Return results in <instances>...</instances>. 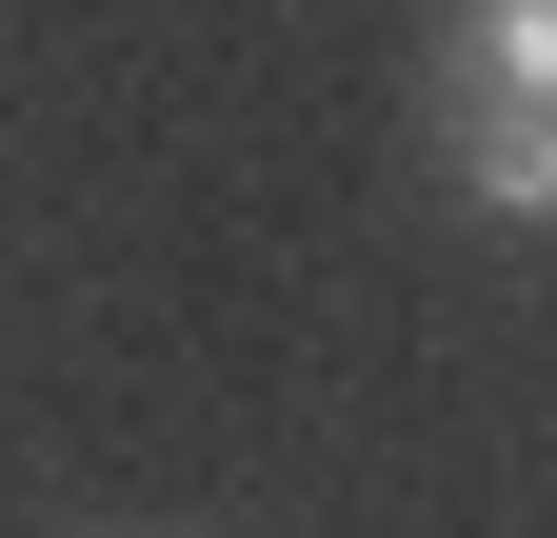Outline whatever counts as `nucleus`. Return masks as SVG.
Here are the masks:
<instances>
[{
	"instance_id": "f03ea898",
	"label": "nucleus",
	"mask_w": 557,
	"mask_h": 538,
	"mask_svg": "<svg viewBox=\"0 0 557 538\" xmlns=\"http://www.w3.org/2000/svg\"><path fill=\"white\" fill-rule=\"evenodd\" d=\"M458 140V199L478 220H557V100H498V120H438Z\"/></svg>"
},
{
	"instance_id": "f257e3e1",
	"label": "nucleus",
	"mask_w": 557,
	"mask_h": 538,
	"mask_svg": "<svg viewBox=\"0 0 557 538\" xmlns=\"http://www.w3.org/2000/svg\"><path fill=\"white\" fill-rule=\"evenodd\" d=\"M498 100H557V0H458V81H438V120H498Z\"/></svg>"
}]
</instances>
